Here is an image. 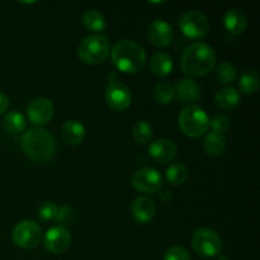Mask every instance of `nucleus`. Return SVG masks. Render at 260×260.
I'll return each instance as SVG.
<instances>
[{
	"instance_id": "nucleus-1",
	"label": "nucleus",
	"mask_w": 260,
	"mask_h": 260,
	"mask_svg": "<svg viewBox=\"0 0 260 260\" xmlns=\"http://www.w3.org/2000/svg\"><path fill=\"white\" fill-rule=\"evenodd\" d=\"M215 66V50L205 42H196L188 46L180 58V69L189 79L207 75Z\"/></svg>"
},
{
	"instance_id": "nucleus-2",
	"label": "nucleus",
	"mask_w": 260,
	"mask_h": 260,
	"mask_svg": "<svg viewBox=\"0 0 260 260\" xmlns=\"http://www.w3.org/2000/svg\"><path fill=\"white\" fill-rule=\"evenodd\" d=\"M20 147L30 160L37 162L50 161L56 152V142L52 135L45 128H30L20 139Z\"/></svg>"
},
{
	"instance_id": "nucleus-3",
	"label": "nucleus",
	"mask_w": 260,
	"mask_h": 260,
	"mask_svg": "<svg viewBox=\"0 0 260 260\" xmlns=\"http://www.w3.org/2000/svg\"><path fill=\"white\" fill-rule=\"evenodd\" d=\"M111 58L117 70L126 74H136L146 63L144 47L131 40H122L113 46Z\"/></svg>"
},
{
	"instance_id": "nucleus-4",
	"label": "nucleus",
	"mask_w": 260,
	"mask_h": 260,
	"mask_svg": "<svg viewBox=\"0 0 260 260\" xmlns=\"http://www.w3.org/2000/svg\"><path fill=\"white\" fill-rule=\"evenodd\" d=\"M178 124L179 128L185 136L190 139H197V137L203 136L210 128V118L203 108L200 106H190L185 107L180 112L178 117Z\"/></svg>"
},
{
	"instance_id": "nucleus-5",
	"label": "nucleus",
	"mask_w": 260,
	"mask_h": 260,
	"mask_svg": "<svg viewBox=\"0 0 260 260\" xmlns=\"http://www.w3.org/2000/svg\"><path fill=\"white\" fill-rule=\"evenodd\" d=\"M109 53L111 48L108 37L101 33L85 37L78 47L79 58L88 65H99L104 62Z\"/></svg>"
},
{
	"instance_id": "nucleus-6",
	"label": "nucleus",
	"mask_w": 260,
	"mask_h": 260,
	"mask_svg": "<svg viewBox=\"0 0 260 260\" xmlns=\"http://www.w3.org/2000/svg\"><path fill=\"white\" fill-rule=\"evenodd\" d=\"M192 246L196 253L202 258H215L221 254L222 241L215 230L203 228L193 234Z\"/></svg>"
},
{
	"instance_id": "nucleus-7",
	"label": "nucleus",
	"mask_w": 260,
	"mask_h": 260,
	"mask_svg": "<svg viewBox=\"0 0 260 260\" xmlns=\"http://www.w3.org/2000/svg\"><path fill=\"white\" fill-rule=\"evenodd\" d=\"M179 28L185 37L198 40L208 35L210 22L200 10H188L180 15Z\"/></svg>"
},
{
	"instance_id": "nucleus-8",
	"label": "nucleus",
	"mask_w": 260,
	"mask_h": 260,
	"mask_svg": "<svg viewBox=\"0 0 260 260\" xmlns=\"http://www.w3.org/2000/svg\"><path fill=\"white\" fill-rule=\"evenodd\" d=\"M42 239L40 225L32 220H25L13 229V241L22 249H33Z\"/></svg>"
},
{
	"instance_id": "nucleus-9",
	"label": "nucleus",
	"mask_w": 260,
	"mask_h": 260,
	"mask_svg": "<svg viewBox=\"0 0 260 260\" xmlns=\"http://www.w3.org/2000/svg\"><path fill=\"white\" fill-rule=\"evenodd\" d=\"M132 185L139 192L156 193L162 187V177L154 168H142L135 172Z\"/></svg>"
},
{
	"instance_id": "nucleus-10",
	"label": "nucleus",
	"mask_w": 260,
	"mask_h": 260,
	"mask_svg": "<svg viewBox=\"0 0 260 260\" xmlns=\"http://www.w3.org/2000/svg\"><path fill=\"white\" fill-rule=\"evenodd\" d=\"M106 102L114 111L123 112L131 106V91L124 84L117 80L111 81L106 89Z\"/></svg>"
},
{
	"instance_id": "nucleus-11",
	"label": "nucleus",
	"mask_w": 260,
	"mask_h": 260,
	"mask_svg": "<svg viewBox=\"0 0 260 260\" xmlns=\"http://www.w3.org/2000/svg\"><path fill=\"white\" fill-rule=\"evenodd\" d=\"M45 248L52 254H61L69 249L71 244V235L68 229L62 226H53L46 233L43 238Z\"/></svg>"
},
{
	"instance_id": "nucleus-12",
	"label": "nucleus",
	"mask_w": 260,
	"mask_h": 260,
	"mask_svg": "<svg viewBox=\"0 0 260 260\" xmlns=\"http://www.w3.org/2000/svg\"><path fill=\"white\" fill-rule=\"evenodd\" d=\"M53 104L47 98H36L28 104L27 116L28 119L35 126H43L48 123L53 116Z\"/></svg>"
},
{
	"instance_id": "nucleus-13",
	"label": "nucleus",
	"mask_w": 260,
	"mask_h": 260,
	"mask_svg": "<svg viewBox=\"0 0 260 260\" xmlns=\"http://www.w3.org/2000/svg\"><path fill=\"white\" fill-rule=\"evenodd\" d=\"M147 36L152 45L157 47H167L172 43L173 29L168 22L162 19H155L150 23Z\"/></svg>"
},
{
	"instance_id": "nucleus-14",
	"label": "nucleus",
	"mask_w": 260,
	"mask_h": 260,
	"mask_svg": "<svg viewBox=\"0 0 260 260\" xmlns=\"http://www.w3.org/2000/svg\"><path fill=\"white\" fill-rule=\"evenodd\" d=\"M149 154L159 164H168L173 161L177 155V146L172 140L159 139L151 142L149 146Z\"/></svg>"
},
{
	"instance_id": "nucleus-15",
	"label": "nucleus",
	"mask_w": 260,
	"mask_h": 260,
	"mask_svg": "<svg viewBox=\"0 0 260 260\" xmlns=\"http://www.w3.org/2000/svg\"><path fill=\"white\" fill-rule=\"evenodd\" d=\"M174 95L183 104H189L197 101L201 95L200 85L193 79L185 78L177 81L174 86Z\"/></svg>"
},
{
	"instance_id": "nucleus-16",
	"label": "nucleus",
	"mask_w": 260,
	"mask_h": 260,
	"mask_svg": "<svg viewBox=\"0 0 260 260\" xmlns=\"http://www.w3.org/2000/svg\"><path fill=\"white\" fill-rule=\"evenodd\" d=\"M132 216L139 223H149L156 213V206L149 197H137L131 206Z\"/></svg>"
},
{
	"instance_id": "nucleus-17",
	"label": "nucleus",
	"mask_w": 260,
	"mask_h": 260,
	"mask_svg": "<svg viewBox=\"0 0 260 260\" xmlns=\"http://www.w3.org/2000/svg\"><path fill=\"white\" fill-rule=\"evenodd\" d=\"M85 127L81 122L75 121V119H70L63 123L62 128H61V137L63 141L71 146H76L80 145L85 139Z\"/></svg>"
},
{
	"instance_id": "nucleus-18",
	"label": "nucleus",
	"mask_w": 260,
	"mask_h": 260,
	"mask_svg": "<svg viewBox=\"0 0 260 260\" xmlns=\"http://www.w3.org/2000/svg\"><path fill=\"white\" fill-rule=\"evenodd\" d=\"M223 25L231 35H241L248 27V18L240 9H230L223 17Z\"/></svg>"
},
{
	"instance_id": "nucleus-19",
	"label": "nucleus",
	"mask_w": 260,
	"mask_h": 260,
	"mask_svg": "<svg viewBox=\"0 0 260 260\" xmlns=\"http://www.w3.org/2000/svg\"><path fill=\"white\" fill-rule=\"evenodd\" d=\"M173 68H174L173 58L167 52L154 53L151 60H150V69L159 78H165V76L170 75V73L173 71Z\"/></svg>"
},
{
	"instance_id": "nucleus-20",
	"label": "nucleus",
	"mask_w": 260,
	"mask_h": 260,
	"mask_svg": "<svg viewBox=\"0 0 260 260\" xmlns=\"http://www.w3.org/2000/svg\"><path fill=\"white\" fill-rule=\"evenodd\" d=\"M240 103V94L235 88L226 86L215 94V104L221 109H233Z\"/></svg>"
},
{
	"instance_id": "nucleus-21",
	"label": "nucleus",
	"mask_w": 260,
	"mask_h": 260,
	"mask_svg": "<svg viewBox=\"0 0 260 260\" xmlns=\"http://www.w3.org/2000/svg\"><path fill=\"white\" fill-rule=\"evenodd\" d=\"M203 146H205V151L207 152V155H210V156H220L226 149V139L223 135L210 132V134L206 135Z\"/></svg>"
},
{
	"instance_id": "nucleus-22",
	"label": "nucleus",
	"mask_w": 260,
	"mask_h": 260,
	"mask_svg": "<svg viewBox=\"0 0 260 260\" xmlns=\"http://www.w3.org/2000/svg\"><path fill=\"white\" fill-rule=\"evenodd\" d=\"M25 126H27L25 117L17 111L9 112L3 118V127H4L5 131L12 135H17L23 132L25 129Z\"/></svg>"
},
{
	"instance_id": "nucleus-23",
	"label": "nucleus",
	"mask_w": 260,
	"mask_h": 260,
	"mask_svg": "<svg viewBox=\"0 0 260 260\" xmlns=\"http://www.w3.org/2000/svg\"><path fill=\"white\" fill-rule=\"evenodd\" d=\"M260 86V78L259 74L256 73L253 69H249L245 70L240 76V80H239V88L243 91L244 94H254L255 91H258Z\"/></svg>"
},
{
	"instance_id": "nucleus-24",
	"label": "nucleus",
	"mask_w": 260,
	"mask_h": 260,
	"mask_svg": "<svg viewBox=\"0 0 260 260\" xmlns=\"http://www.w3.org/2000/svg\"><path fill=\"white\" fill-rule=\"evenodd\" d=\"M83 23L89 30L95 32L96 35H98L99 32H102V30L106 29L107 27L106 18L103 17L102 13H99L98 10H94V9H90L88 10V12L84 13Z\"/></svg>"
},
{
	"instance_id": "nucleus-25",
	"label": "nucleus",
	"mask_w": 260,
	"mask_h": 260,
	"mask_svg": "<svg viewBox=\"0 0 260 260\" xmlns=\"http://www.w3.org/2000/svg\"><path fill=\"white\" fill-rule=\"evenodd\" d=\"M167 179L172 185H182L188 179V169L180 162L170 164L167 169Z\"/></svg>"
},
{
	"instance_id": "nucleus-26",
	"label": "nucleus",
	"mask_w": 260,
	"mask_h": 260,
	"mask_svg": "<svg viewBox=\"0 0 260 260\" xmlns=\"http://www.w3.org/2000/svg\"><path fill=\"white\" fill-rule=\"evenodd\" d=\"M152 95L157 103L161 104V106H167V104L172 103L173 99L175 98L174 88L169 83H159L155 86Z\"/></svg>"
},
{
	"instance_id": "nucleus-27",
	"label": "nucleus",
	"mask_w": 260,
	"mask_h": 260,
	"mask_svg": "<svg viewBox=\"0 0 260 260\" xmlns=\"http://www.w3.org/2000/svg\"><path fill=\"white\" fill-rule=\"evenodd\" d=\"M135 140L139 145H145L151 140L152 137V127L147 121H139L134 126L132 129Z\"/></svg>"
},
{
	"instance_id": "nucleus-28",
	"label": "nucleus",
	"mask_w": 260,
	"mask_h": 260,
	"mask_svg": "<svg viewBox=\"0 0 260 260\" xmlns=\"http://www.w3.org/2000/svg\"><path fill=\"white\" fill-rule=\"evenodd\" d=\"M216 76L222 84H230L236 79V69L233 63L223 61L216 69Z\"/></svg>"
},
{
	"instance_id": "nucleus-29",
	"label": "nucleus",
	"mask_w": 260,
	"mask_h": 260,
	"mask_svg": "<svg viewBox=\"0 0 260 260\" xmlns=\"http://www.w3.org/2000/svg\"><path fill=\"white\" fill-rule=\"evenodd\" d=\"M210 126L211 128H212V132L223 135L225 132H228L229 128L231 127V121L228 116L216 114V116H213L212 119L210 121Z\"/></svg>"
},
{
	"instance_id": "nucleus-30",
	"label": "nucleus",
	"mask_w": 260,
	"mask_h": 260,
	"mask_svg": "<svg viewBox=\"0 0 260 260\" xmlns=\"http://www.w3.org/2000/svg\"><path fill=\"white\" fill-rule=\"evenodd\" d=\"M58 207L53 202L48 201V202L42 203L38 208V216L42 221H52L56 220V215H57Z\"/></svg>"
},
{
	"instance_id": "nucleus-31",
	"label": "nucleus",
	"mask_w": 260,
	"mask_h": 260,
	"mask_svg": "<svg viewBox=\"0 0 260 260\" xmlns=\"http://www.w3.org/2000/svg\"><path fill=\"white\" fill-rule=\"evenodd\" d=\"M164 260H190V255L182 246H173L165 253Z\"/></svg>"
},
{
	"instance_id": "nucleus-32",
	"label": "nucleus",
	"mask_w": 260,
	"mask_h": 260,
	"mask_svg": "<svg viewBox=\"0 0 260 260\" xmlns=\"http://www.w3.org/2000/svg\"><path fill=\"white\" fill-rule=\"evenodd\" d=\"M74 218V211L73 208L69 205H63L61 207H58L57 215H56V220L58 221L62 225H66V223H70Z\"/></svg>"
},
{
	"instance_id": "nucleus-33",
	"label": "nucleus",
	"mask_w": 260,
	"mask_h": 260,
	"mask_svg": "<svg viewBox=\"0 0 260 260\" xmlns=\"http://www.w3.org/2000/svg\"><path fill=\"white\" fill-rule=\"evenodd\" d=\"M8 108H9V99H8V96L5 94H3L0 91V114L5 113L8 111Z\"/></svg>"
},
{
	"instance_id": "nucleus-34",
	"label": "nucleus",
	"mask_w": 260,
	"mask_h": 260,
	"mask_svg": "<svg viewBox=\"0 0 260 260\" xmlns=\"http://www.w3.org/2000/svg\"><path fill=\"white\" fill-rule=\"evenodd\" d=\"M160 200L164 203H169L173 200L172 192L170 190H162V192H160Z\"/></svg>"
},
{
	"instance_id": "nucleus-35",
	"label": "nucleus",
	"mask_w": 260,
	"mask_h": 260,
	"mask_svg": "<svg viewBox=\"0 0 260 260\" xmlns=\"http://www.w3.org/2000/svg\"><path fill=\"white\" fill-rule=\"evenodd\" d=\"M216 258H217L216 260H229L228 256H226V255H222V254H218V255L216 256Z\"/></svg>"
}]
</instances>
